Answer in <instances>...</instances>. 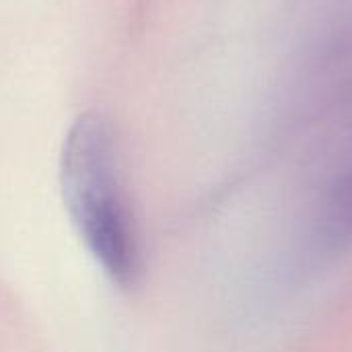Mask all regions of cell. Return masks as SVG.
<instances>
[{
	"mask_svg": "<svg viewBox=\"0 0 352 352\" xmlns=\"http://www.w3.org/2000/svg\"><path fill=\"white\" fill-rule=\"evenodd\" d=\"M60 184L68 217L89 254L122 289L140 276V241L122 179L109 124L93 113L68 130L60 157Z\"/></svg>",
	"mask_w": 352,
	"mask_h": 352,
	"instance_id": "obj_1",
	"label": "cell"
},
{
	"mask_svg": "<svg viewBox=\"0 0 352 352\" xmlns=\"http://www.w3.org/2000/svg\"><path fill=\"white\" fill-rule=\"evenodd\" d=\"M316 237L324 250H342L352 243V171L336 177L328 188Z\"/></svg>",
	"mask_w": 352,
	"mask_h": 352,
	"instance_id": "obj_2",
	"label": "cell"
}]
</instances>
